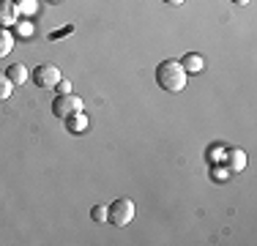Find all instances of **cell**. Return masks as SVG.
Returning a JSON list of instances; mask_svg holds the SVG:
<instances>
[{
  "label": "cell",
  "mask_w": 257,
  "mask_h": 246,
  "mask_svg": "<svg viewBox=\"0 0 257 246\" xmlns=\"http://www.w3.org/2000/svg\"><path fill=\"white\" fill-rule=\"evenodd\" d=\"M186 79L189 74L186 69L181 66V60H162V63L156 66V82L162 90H167V93H181L183 88H186Z\"/></svg>",
  "instance_id": "cell-1"
},
{
  "label": "cell",
  "mask_w": 257,
  "mask_h": 246,
  "mask_svg": "<svg viewBox=\"0 0 257 246\" xmlns=\"http://www.w3.org/2000/svg\"><path fill=\"white\" fill-rule=\"evenodd\" d=\"M132 219H134V202L128 200V197H118V200L109 202V208H107V221L109 224L126 227V224H132Z\"/></svg>",
  "instance_id": "cell-2"
},
{
  "label": "cell",
  "mask_w": 257,
  "mask_h": 246,
  "mask_svg": "<svg viewBox=\"0 0 257 246\" xmlns=\"http://www.w3.org/2000/svg\"><path fill=\"white\" fill-rule=\"evenodd\" d=\"M82 109H85V104L74 90H71V93H58L52 101V112H55V118H60V120H66L74 112H82Z\"/></svg>",
  "instance_id": "cell-3"
},
{
  "label": "cell",
  "mask_w": 257,
  "mask_h": 246,
  "mask_svg": "<svg viewBox=\"0 0 257 246\" xmlns=\"http://www.w3.org/2000/svg\"><path fill=\"white\" fill-rule=\"evenodd\" d=\"M60 79H63V74H60V69L55 63H41V66H36V71H33V82L39 85V88H58Z\"/></svg>",
  "instance_id": "cell-4"
},
{
  "label": "cell",
  "mask_w": 257,
  "mask_h": 246,
  "mask_svg": "<svg viewBox=\"0 0 257 246\" xmlns=\"http://www.w3.org/2000/svg\"><path fill=\"white\" fill-rule=\"evenodd\" d=\"M17 22H20L17 0H0V28H14Z\"/></svg>",
  "instance_id": "cell-5"
},
{
  "label": "cell",
  "mask_w": 257,
  "mask_h": 246,
  "mask_svg": "<svg viewBox=\"0 0 257 246\" xmlns=\"http://www.w3.org/2000/svg\"><path fill=\"white\" fill-rule=\"evenodd\" d=\"M63 123H66V132H71V134H85V132H88V115H85V112L69 115Z\"/></svg>",
  "instance_id": "cell-6"
},
{
  "label": "cell",
  "mask_w": 257,
  "mask_h": 246,
  "mask_svg": "<svg viewBox=\"0 0 257 246\" xmlns=\"http://www.w3.org/2000/svg\"><path fill=\"white\" fill-rule=\"evenodd\" d=\"M181 66L186 69V74H200V71L205 69V60H203V55H197V52H189V55H183Z\"/></svg>",
  "instance_id": "cell-7"
},
{
  "label": "cell",
  "mask_w": 257,
  "mask_h": 246,
  "mask_svg": "<svg viewBox=\"0 0 257 246\" xmlns=\"http://www.w3.org/2000/svg\"><path fill=\"white\" fill-rule=\"evenodd\" d=\"M6 77L11 79V85H14V88H22V85L28 82V69L22 63H14V66H9V69H6Z\"/></svg>",
  "instance_id": "cell-8"
},
{
  "label": "cell",
  "mask_w": 257,
  "mask_h": 246,
  "mask_svg": "<svg viewBox=\"0 0 257 246\" xmlns=\"http://www.w3.org/2000/svg\"><path fill=\"white\" fill-rule=\"evenodd\" d=\"M224 159L230 162V172H241L243 167H246V153L238 151V148H235V151H227V153H224Z\"/></svg>",
  "instance_id": "cell-9"
},
{
  "label": "cell",
  "mask_w": 257,
  "mask_h": 246,
  "mask_svg": "<svg viewBox=\"0 0 257 246\" xmlns=\"http://www.w3.org/2000/svg\"><path fill=\"white\" fill-rule=\"evenodd\" d=\"M11 49H14V36L9 33V28H0V58H6Z\"/></svg>",
  "instance_id": "cell-10"
},
{
  "label": "cell",
  "mask_w": 257,
  "mask_h": 246,
  "mask_svg": "<svg viewBox=\"0 0 257 246\" xmlns=\"http://www.w3.org/2000/svg\"><path fill=\"white\" fill-rule=\"evenodd\" d=\"M11 93H14V85H11V79L6 77V71H0V101H6Z\"/></svg>",
  "instance_id": "cell-11"
},
{
  "label": "cell",
  "mask_w": 257,
  "mask_h": 246,
  "mask_svg": "<svg viewBox=\"0 0 257 246\" xmlns=\"http://www.w3.org/2000/svg\"><path fill=\"white\" fill-rule=\"evenodd\" d=\"M90 216H93V221H99V224H104V221H107V205H93Z\"/></svg>",
  "instance_id": "cell-12"
},
{
  "label": "cell",
  "mask_w": 257,
  "mask_h": 246,
  "mask_svg": "<svg viewBox=\"0 0 257 246\" xmlns=\"http://www.w3.org/2000/svg\"><path fill=\"white\" fill-rule=\"evenodd\" d=\"M224 153H227V151H224L222 145H213L211 151H208V159H211V162H222V159H224Z\"/></svg>",
  "instance_id": "cell-13"
},
{
  "label": "cell",
  "mask_w": 257,
  "mask_h": 246,
  "mask_svg": "<svg viewBox=\"0 0 257 246\" xmlns=\"http://www.w3.org/2000/svg\"><path fill=\"white\" fill-rule=\"evenodd\" d=\"M211 172H213V175H211L213 181H227V178H230V170H224V167H213Z\"/></svg>",
  "instance_id": "cell-14"
},
{
  "label": "cell",
  "mask_w": 257,
  "mask_h": 246,
  "mask_svg": "<svg viewBox=\"0 0 257 246\" xmlns=\"http://www.w3.org/2000/svg\"><path fill=\"white\" fill-rule=\"evenodd\" d=\"M58 93H71V82H69V79H60V82H58Z\"/></svg>",
  "instance_id": "cell-15"
},
{
  "label": "cell",
  "mask_w": 257,
  "mask_h": 246,
  "mask_svg": "<svg viewBox=\"0 0 257 246\" xmlns=\"http://www.w3.org/2000/svg\"><path fill=\"white\" fill-rule=\"evenodd\" d=\"M17 25H20V33H25V36L33 33V25H30V22H25V25H22V22H17Z\"/></svg>",
  "instance_id": "cell-16"
},
{
  "label": "cell",
  "mask_w": 257,
  "mask_h": 246,
  "mask_svg": "<svg viewBox=\"0 0 257 246\" xmlns=\"http://www.w3.org/2000/svg\"><path fill=\"white\" fill-rule=\"evenodd\" d=\"M167 6H181V3H186V0H164Z\"/></svg>",
  "instance_id": "cell-17"
},
{
  "label": "cell",
  "mask_w": 257,
  "mask_h": 246,
  "mask_svg": "<svg viewBox=\"0 0 257 246\" xmlns=\"http://www.w3.org/2000/svg\"><path fill=\"white\" fill-rule=\"evenodd\" d=\"M232 3H241V6H246V3H249V0H232Z\"/></svg>",
  "instance_id": "cell-18"
}]
</instances>
